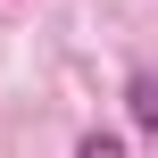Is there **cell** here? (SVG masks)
<instances>
[{
    "label": "cell",
    "instance_id": "cell-1",
    "mask_svg": "<svg viewBox=\"0 0 158 158\" xmlns=\"http://www.w3.org/2000/svg\"><path fill=\"white\" fill-rule=\"evenodd\" d=\"M125 100H133V125L158 133V75H133V92H125Z\"/></svg>",
    "mask_w": 158,
    "mask_h": 158
},
{
    "label": "cell",
    "instance_id": "cell-2",
    "mask_svg": "<svg viewBox=\"0 0 158 158\" xmlns=\"http://www.w3.org/2000/svg\"><path fill=\"white\" fill-rule=\"evenodd\" d=\"M75 158H125V142H108V133H92V142H75Z\"/></svg>",
    "mask_w": 158,
    "mask_h": 158
}]
</instances>
